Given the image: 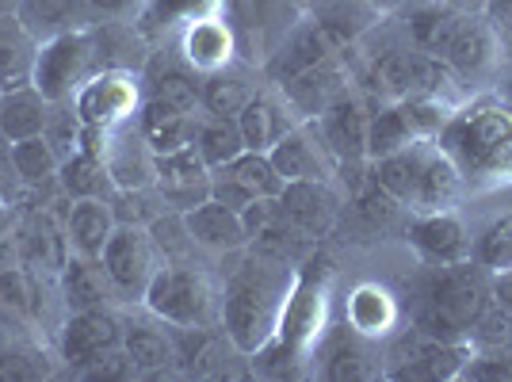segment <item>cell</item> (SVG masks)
Instances as JSON below:
<instances>
[{"mask_svg":"<svg viewBox=\"0 0 512 382\" xmlns=\"http://www.w3.org/2000/svg\"><path fill=\"white\" fill-rule=\"evenodd\" d=\"M333 306H337V264L318 245L295 268V283L287 291L276 333L249 360L253 375H279V379L310 375L314 352L333 325Z\"/></svg>","mask_w":512,"mask_h":382,"instance_id":"1","label":"cell"},{"mask_svg":"<svg viewBox=\"0 0 512 382\" xmlns=\"http://www.w3.org/2000/svg\"><path fill=\"white\" fill-rule=\"evenodd\" d=\"M218 264V329L241 356L253 360L276 333L299 264L256 253L249 245Z\"/></svg>","mask_w":512,"mask_h":382,"instance_id":"2","label":"cell"},{"mask_svg":"<svg viewBox=\"0 0 512 382\" xmlns=\"http://www.w3.org/2000/svg\"><path fill=\"white\" fill-rule=\"evenodd\" d=\"M436 146L451 157L470 195L512 188V107L501 96H467L451 111Z\"/></svg>","mask_w":512,"mask_h":382,"instance_id":"3","label":"cell"},{"mask_svg":"<svg viewBox=\"0 0 512 382\" xmlns=\"http://www.w3.org/2000/svg\"><path fill=\"white\" fill-rule=\"evenodd\" d=\"M490 302V272L482 264L463 260L448 268H432L421 306L413 310V329H421L428 337L470 344V333L478 318L490 310Z\"/></svg>","mask_w":512,"mask_h":382,"instance_id":"4","label":"cell"},{"mask_svg":"<svg viewBox=\"0 0 512 382\" xmlns=\"http://www.w3.org/2000/svg\"><path fill=\"white\" fill-rule=\"evenodd\" d=\"M142 310L172 329H218V268L211 260H161Z\"/></svg>","mask_w":512,"mask_h":382,"instance_id":"5","label":"cell"},{"mask_svg":"<svg viewBox=\"0 0 512 382\" xmlns=\"http://www.w3.org/2000/svg\"><path fill=\"white\" fill-rule=\"evenodd\" d=\"M371 107H375V100L352 85L310 119V127L318 130L321 146L329 149V157L337 161V184L344 188V195L356 191L367 180V123H371Z\"/></svg>","mask_w":512,"mask_h":382,"instance_id":"6","label":"cell"},{"mask_svg":"<svg viewBox=\"0 0 512 382\" xmlns=\"http://www.w3.org/2000/svg\"><path fill=\"white\" fill-rule=\"evenodd\" d=\"M123 333H127L123 306H96V310L62 314L54 337H50L58 363H62V379H77L85 367L123 352Z\"/></svg>","mask_w":512,"mask_h":382,"instance_id":"7","label":"cell"},{"mask_svg":"<svg viewBox=\"0 0 512 382\" xmlns=\"http://www.w3.org/2000/svg\"><path fill=\"white\" fill-rule=\"evenodd\" d=\"M444 62L451 65V73L463 81L470 96L486 92L509 69L505 23H497L490 12H467L444 50Z\"/></svg>","mask_w":512,"mask_h":382,"instance_id":"8","label":"cell"},{"mask_svg":"<svg viewBox=\"0 0 512 382\" xmlns=\"http://www.w3.org/2000/svg\"><path fill=\"white\" fill-rule=\"evenodd\" d=\"M111 291L119 298V306H142V298L150 291V279L161 268V253L153 241L150 226H134V222H119L115 234L107 237L104 253H100Z\"/></svg>","mask_w":512,"mask_h":382,"instance_id":"9","label":"cell"},{"mask_svg":"<svg viewBox=\"0 0 512 382\" xmlns=\"http://www.w3.org/2000/svg\"><path fill=\"white\" fill-rule=\"evenodd\" d=\"M92 73H100L96 65V50H92V31H69L58 39H46L39 46V62H35V77L31 85L43 92L50 104H69L81 85Z\"/></svg>","mask_w":512,"mask_h":382,"instance_id":"10","label":"cell"},{"mask_svg":"<svg viewBox=\"0 0 512 382\" xmlns=\"http://www.w3.org/2000/svg\"><path fill=\"white\" fill-rule=\"evenodd\" d=\"M73 107L88 130H119L138 119L142 107V73L130 69H100L92 73L81 92L73 96Z\"/></svg>","mask_w":512,"mask_h":382,"instance_id":"11","label":"cell"},{"mask_svg":"<svg viewBox=\"0 0 512 382\" xmlns=\"http://www.w3.org/2000/svg\"><path fill=\"white\" fill-rule=\"evenodd\" d=\"M310 375H321L329 382H375L386 379V352L379 340L360 337L344 321H333L329 333L321 337Z\"/></svg>","mask_w":512,"mask_h":382,"instance_id":"12","label":"cell"},{"mask_svg":"<svg viewBox=\"0 0 512 382\" xmlns=\"http://www.w3.org/2000/svg\"><path fill=\"white\" fill-rule=\"evenodd\" d=\"M344 188L337 180H291L279 191V211L283 218L299 230L302 237H310L314 245H321L325 237H333V230L344 218Z\"/></svg>","mask_w":512,"mask_h":382,"instance_id":"13","label":"cell"},{"mask_svg":"<svg viewBox=\"0 0 512 382\" xmlns=\"http://www.w3.org/2000/svg\"><path fill=\"white\" fill-rule=\"evenodd\" d=\"M402 237H406L409 249L417 253V260L428 264V268L463 264V260H470V245H474V230L463 222L459 211L406 214Z\"/></svg>","mask_w":512,"mask_h":382,"instance_id":"14","label":"cell"},{"mask_svg":"<svg viewBox=\"0 0 512 382\" xmlns=\"http://www.w3.org/2000/svg\"><path fill=\"white\" fill-rule=\"evenodd\" d=\"M226 16L234 23L241 54L260 65L272 54V46L291 31L302 8L299 0H226Z\"/></svg>","mask_w":512,"mask_h":382,"instance_id":"15","label":"cell"},{"mask_svg":"<svg viewBox=\"0 0 512 382\" xmlns=\"http://www.w3.org/2000/svg\"><path fill=\"white\" fill-rule=\"evenodd\" d=\"M123 356L134 367L138 379H161V375H184L180 371V352H176V333L172 325L153 318L150 310L130 306L127 333H123Z\"/></svg>","mask_w":512,"mask_h":382,"instance_id":"16","label":"cell"},{"mask_svg":"<svg viewBox=\"0 0 512 382\" xmlns=\"http://www.w3.org/2000/svg\"><path fill=\"white\" fill-rule=\"evenodd\" d=\"M62 379V363L54 352V340L20 325V321H4L0 325V382H43Z\"/></svg>","mask_w":512,"mask_h":382,"instance_id":"17","label":"cell"},{"mask_svg":"<svg viewBox=\"0 0 512 382\" xmlns=\"http://www.w3.org/2000/svg\"><path fill=\"white\" fill-rule=\"evenodd\" d=\"M279 191H283V176L276 172L272 157L256 153V149L237 153L230 165L211 172V199L234 207L237 214L245 211L253 199H276Z\"/></svg>","mask_w":512,"mask_h":382,"instance_id":"18","label":"cell"},{"mask_svg":"<svg viewBox=\"0 0 512 382\" xmlns=\"http://www.w3.org/2000/svg\"><path fill=\"white\" fill-rule=\"evenodd\" d=\"M153 191L169 211L184 214L211 199V165L199 157L195 146H180L169 153H157L153 165Z\"/></svg>","mask_w":512,"mask_h":382,"instance_id":"19","label":"cell"},{"mask_svg":"<svg viewBox=\"0 0 512 382\" xmlns=\"http://www.w3.org/2000/svg\"><path fill=\"white\" fill-rule=\"evenodd\" d=\"M341 321L348 329H356L360 337L386 344L406 325V310H402L398 295L386 283H379V279H356L341 298Z\"/></svg>","mask_w":512,"mask_h":382,"instance_id":"20","label":"cell"},{"mask_svg":"<svg viewBox=\"0 0 512 382\" xmlns=\"http://www.w3.org/2000/svg\"><path fill=\"white\" fill-rule=\"evenodd\" d=\"M333 54L337 50L325 39V31L302 12L299 20L291 23V31L272 46V54L260 62V73H264L268 85H287L291 77H299L306 69H318L321 62H329Z\"/></svg>","mask_w":512,"mask_h":382,"instance_id":"21","label":"cell"},{"mask_svg":"<svg viewBox=\"0 0 512 382\" xmlns=\"http://www.w3.org/2000/svg\"><path fill=\"white\" fill-rule=\"evenodd\" d=\"M169 46H176V54L192 65L199 77H203V73H214V69H222V65L237 62V58H245V54H241V43H237L234 23H230L226 12L188 23Z\"/></svg>","mask_w":512,"mask_h":382,"instance_id":"22","label":"cell"},{"mask_svg":"<svg viewBox=\"0 0 512 382\" xmlns=\"http://www.w3.org/2000/svg\"><path fill=\"white\" fill-rule=\"evenodd\" d=\"M184 230L192 237L195 253L203 260H226L249 245V234L241 226V214L218 199H203L199 207L184 211Z\"/></svg>","mask_w":512,"mask_h":382,"instance_id":"23","label":"cell"},{"mask_svg":"<svg viewBox=\"0 0 512 382\" xmlns=\"http://www.w3.org/2000/svg\"><path fill=\"white\" fill-rule=\"evenodd\" d=\"M199 85L203 77L176 54V46H153L150 62L142 65V96L180 111H199Z\"/></svg>","mask_w":512,"mask_h":382,"instance_id":"24","label":"cell"},{"mask_svg":"<svg viewBox=\"0 0 512 382\" xmlns=\"http://www.w3.org/2000/svg\"><path fill=\"white\" fill-rule=\"evenodd\" d=\"M268 85L260 65L249 58H237V62L222 65L214 73H203V85H199V111L203 115H222V119H237L245 104L253 100L260 88Z\"/></svg>","mask_w":512,"mask_h":382,"instance_id":"25","label":"cell"},{"mask_svg":"<svg viewBox=\"0 0 512 382\" xmlns=\"http://www.w3.org/2000/svg\"><path fill=\"white\" fill-rule=\"evenodd\" d=\"M352 62L348 54H333L329 62H321L318 69H306L299 77H291L287 85H276L283 92V100L291 104V111L302 123H310L325 104H333L344 88H352Z\"/></svg>","mask_w":512,"mask_h":382,"instance_id":"26","label":"cell"},{"mask_svg":"<svg viewBox=\"0 0 512 382\" xmlns=\"http://www.w3.org/2000/svg\"><path fill=\"white\" fill-rule=\"evenodd\" d=\"M302 12L325 31V39L333 43L337 54L352 50V46L360 43V39H367V35L390 16L375 0H314V4L302 8Z\"/></svg>","mask_w":512,"mask_h":382,"instance_id":"27","label":"cell"},{"mask_svg":"<svg viewBox=\"0 0 512 382\" xmlns=\"http://www.w3.org/2000/svg\"><path fill=\"white\" fill-rule=\"evenodd\" d=\"M268 157L283 176V184H291V180H337V161L321 146L318 130L310 123H295L272 146Z\"/></svg>","mask_w":512,"mask_h":382,"instance_id":"28","label":"cell"},{"mask_svg":"<svg viewBox=\"0 0 512 382\" xmlns=\"http://www.w3.org/2000/svg\"><path fill=\"white\" fill-rule=\"evenodd\" d=\"M12 165H16V176L23 184V207H50L62 199V191H58L62 157L54 153V146L43 134L12 142Z\"/></svg>","mask_w":512,"mask_h":382,"instance_id":"29","label":"cell"},{"mask_svg":"<svg viewBox=\"0 0 512 382\" xmlns=\"http://www.w3.org/2000/svg\"><path fill=\"white\" fill-rule=\"evenodd\" d=\"M58 302H62V314L96 310V306H119L100 256H65L62 272H58Z\"/></svg>","mask_w":512,"mask_h":382,"instance_id":"30","label":"cell"},{"mask_svg":"<svg viewBox=\"0 0 512 382\" xmlns=\"http://www.w3.org/2000/svg\"><path fill=\"white\" fill-rule=\"evenodd\" d=\"M302 123L299 115L291 111V104L283 100V92L276 85H264L253 100L245 104V111L237 115V127H241V138H245V149H256V153H272L279 138L287 130Z\"/></svg>","mask_w":512,"mask_h":382,"instance_id":"31","label":"cell"},{"mask_svg":"<svg viewBox=\"0 0 512 382\" xmlns=\"http://www.w3.org/2000/svg\"><path fill=\"white\" fill-rule=\"evenodd\" d=\"M463 199H470L467 184L459 169L451 165V157L444 149L432 142L425 157V169L417 176V188H413V199H409L406 214H432V211H459Z\"/></svg>","mask_w":512,"mask_h":382,"instance_id":"32","label":"cell"},{"mask_svg":"<svg viewBox=\"0 0 512 382\" xmlns=\"http://www.w3.org/2000/svg\"><path fill=\"white\" fill-rule=\"evenodd\" d=\"M115 226H119V218L111 211V199H65L62 230L69 241V253L100 256L107 237L115 234Z\"/></svg>","mask_w":512,"mask_h":382,"instance_id":"33","label":"cell"},{"mask_svg":"<svg viewBox=\"0 0 512 382\" xmlns=\"http://www.w3.org/2000/svg\"><path fill=\"white\" fill-rule=\"evenodd\" d=\"M218 12H226V0H142V12L134 16V23L150 46H169L188 23Z\"/></svg>","mask_w":512,"mask_h":382,"instance_id":"34","label":"cell"},{"mask_svg":"<svg viewBox=\"0 0 512 382\" xmlns=\"http://www.w3.org/2000/svg\"><path fill=\"white\" fill-rule=\"evenodd\" d=\"M88 31H92V50H96V65L100 69L142 73V65L150 62L153 46L146 43V35L138 31L134 20H96Z\"/></svg>","mask_w":512,"mask_h":382,"instance_id":"35","label":"cell"},{"mask_svg":"<svg viewBox=\"0 0 512 382\" xmlns=\"http://www.w3.org/2000/svg\"><path fill=\"white\" fill-rule=\"evenodd\" d=\"M394 16L402 23V31H406V39L413 43V50H425V54L444 58L455 27H459V20L467 12H455L448 4H432V0H409L406 8H398Z\"/></svg>","mask_w":512,"mask_h":382,"instance_id":"36","label":"cell"},{"mask_svg":"<svg viewBox=\"0 0 512 382\" xmlns=\"http://www.w3.org/2000/svg\"><path fill=\"white\" fill-rule=\"evenodd\" d=\"M199 115H203V111H180V107H169V104H161V100L142 96L134 127H138V134L146 138V146H150L153 153H169V149L192 146Z\"/></svg>","mask_w":512,"mask_h":382,"instance_id":"37","label":"cell"},{"mask_svg":"<svg viewBox=\"0 0 512 382\" xmlns=\"http://www.w3.org/2000/svg\"><path fill=\"white\" fill-rule=\"evenodd\" d=\"M39 39L16 12H0V88L31 85L39 62Z\"/></svg>","mask_w":512,"mask_h":382,"instance_id":"38","label":"cell"},{"mask_svg":"<svg viewBox=\"0 0 512 382\" xmlns=\"http://www.w3.org/2000/svg\"><path fill=\"white\" fill-rule=\"evenodd\" d=\"M16 16L27 23V31L46 43V39H58L69 31H85L92 27V8L88 0H20Z\"/></svg>","mask_w":512,"mask_h":382,"instance_id":"39","label":"cell"},{"mask_svg":"<svg viewBox=\"0 0 512 382\" xmlns=\"http://www.w3.org/2000/svg\"><path fill=\"white\" fill-rule=\"evenodd\" d=\"M50 111H54V104L35 85L4 88V96H0V134L8 142L35 138L50 123Z\"/></svg>","mask_w":512,"mask_h":382,"instance_id":"40","label":"cell"},{"mask_svg":"<svg viewBox=\"0 0 512 382\" xmlns=\"http://www.w3.org/2000/svg\"><path fill=\"white\" fill-rule=\"evenodd\" d=\"M58 191H62V199H111L115 184H111V172H107L104 157L96 149L81 146L73 157L62 161Z\"/></svg>","mask_w":512,"mask_h":382,"instance_id":"41","label":"cell"},{"mask_svg":"<svg viewBox=\"0 0 512 382\" xmlns=\"http://www.w3.org/2000/svg\"><path fill=\"white\" fill-rule=\"evenodd\" d=\"M421 142L417 130L409 123L406 104L402 100H375L371 107V123H367V161L386 157V153H398V149Z\"/></svg>","mask_w":512,"mask_h":382,"instance_id":"42","label":"cell"},{"mask_svg":"<svg viewBox=\"0 0 512 382\" xmlns=\"http://www.w3.org/2000/svg\"><path fill=\"white\" fill-rule=\"evenodd\" d=\"M195 149L199 157L214 169L230 165L237 153H245V138H241V127L237 119H222V115H199V127H195Z\"/></svg>","mask_w":512,"mask_h":382,"instance_id":"43","label":"cell"},{"mask_svg":"<svg viewBox=\"0 0 512 382\" xmlns=\"http://www.w3.org/2000/svg\"><path fill=\"white\" fill-rule=\"evenodd\" d=\"M470 260H474V264H482L486 272L512 268V211L497 214V218H490L482 230H474Z\"/></svg>","mask_w":512,"mask_h":382,"instance_id":"44","label":"cell"},{"mask_svg":"<svg viewBox=\"0 0 512 382\" xmlns=\"http://www.w3.org/2000/svg\"><path fill=\"white\" fill-rule=\"evenodd\" d=\"M43 138L54 146V153L58 157H73L77 149L85 146V123H81V115H77V107H73V100L69 104H54V111H50V123H46Z\"/></svg>","mask_w":512,"mask_h":382,"instance_id":"45","label":"cell"},{"mask_svg":"<svg viewBox=\"0 0 512 382\" xmlns=\"http://www.w3.org/2000/svg\"><path fill=\"white\" fill-rule=\"evenodd\" d=\"M111 211H115L119 222L150 226L153 218H161L169 207L161 203V195H157L153 188H127V191H115V195H111Z\"/></svg>","mask_w":512,"mask_h":382,"instance_id":"46","label":"cell"},{"mask_svg":"<svg viewBox=\"0 0 512 382\" xmlns=\"http://www.w3.org/2000/svg\"><path fill=\"white\" fill-rule=\"evenodd\" d=\"M0 191L23 207V184L20 176H16V165H12V142L4 134H0Z\"/></svg>","mask_w":512,"mask_h":382,"instance_id":"47","label":"cell"},{"mask_svg":"<svg viewBox=\"0 0 512 382\" xmlns=\"http://www.w3.org/2000/svg\"><path fill=\"white\" fill-rule=\"evenodd\" d=\"M92 20H134L142 12V0H88Z\"/></svg>","mask_w":512,"mask_h":382,"instance_id":"48","label":"cell"},{"mask_svg":"<svg viewBox=\"0 0 512 382\" xmlns=\"http://www.w3.org/2000/svg\"><path fill=\"white\" fill-rule=\"evenodd\" d=\"M490 298H493V306H501L512 318V268L490 272Z\"/></svg>","mask_w":512,"mask_h":382,"instance_id":"49","label":"cell"},{"mask_svg":"<svg viewBox=\"0 0 512 382\" xmlns=\"http://www.w3.org/2000/svg\"><path fill=\"white\" fill-rule=\"evenodd\" d=\"M12 264H20V245H16V230L8 237H0V272L4 268H12Z\"/></svg>","mask_w":512,"mask_h":382,"instance_id":"50","label":"cell"},{"mask_svg":"<svg viewBox=\"0 0 512 382\" xmlns=\"http://www.w3.org/2000/svg\"><path fill=\"white\" fill-rule=\"evenodd\" d=\"M432 4H448L455 12H486L490 0H432Z\"/></svg>","mask_w":512,"mask_h":382,"instance_id":"51","label":"cell"},{"mask_svg":"<svg viewBox=\"0 0 512 382\" xmlns=\"http://www.w3.org/2000/svg\"><path fill=\"white\" fill-rule=\"evenodd\" d=\"M375 4H379L383 12H398V8H406L409 0H375Z\"/></svg>","mask_w":512,"mask_h":382,"instance_id":"52","label":"cell"},{"mask_svg":"<svg viewBox=\"0 0 512 382\" xmlns=\"http://www.w3.org/2000/svg\"><path fill=\"white\" fill-rule=\"evenodd\" d=\"M505 104L512 107V65L505 69Z\"/></svg>","mask_w":512,"mask_h":382,"instance_id":"53","label":"cell"},{"mask_svg":"<svg viewBox=\"0 0 512 382\" xmlns=\"http://www.w3.org/2000/svg\"><path fill=\"white\" fill-rule=\"evenodd\" d=\"M20 8V0H0V12H16Z\"/></svg>","mask_w":512,"mask_h":382,"instance_id":"54","label":"cell"},{"mask_svg":"<svg viewBox=\"0 0 512 382\" xmlns=\"http://www.w3.org/2000/svg\"><path fill=\"white\" fill-rule=\"evenodd\" d=\"M310 4H314V0H299V8H310Z\"/></svg>","mask_w":512,"mask_h":382,"instance_id":"55","label":"cell"},{"mask_svg":"<svg viewBox=\"0 0 512 382\" xmlns=\"http://www.w3.org/2000/svg\"><path fill=\"white\" fill-rule=\"evenodd\" d=\"M4 199H8V195H4V191H0V203H4Z\"/></svg>","mask_w":512,"mask_h":382,"instance_id":"56","label":"cell"},{"mask_svg":"<svg viewBox=\"0 0 512 382\" xmlns=\"http://www.w3.org/2000/svg\"><path fill=\"white\" fill-rule=\"evenodd\" d=\"M4 321H8V318H4V314H0V325H4Z\"/></svg>","mask_w":512,"mask_h":382,"instance_id":"57","label":"cell"},{"mask_svg":"<svg viewBox=\"0 0 512 382\" xmlns=\"http://www.w3.org/2000/svg\"><path fill=\"white\" fill-rule=\"evenodd\" d=\"M0 96H4V88H0Z\"/></svg>","mask_w":512,"mask_h":382,"instance_id":"58","label":"cell"}]
</instances>
